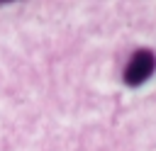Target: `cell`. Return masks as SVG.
<instances>
[{
  "instance_id": "obj_1",
  "label": "cell",
  "mask_w": 156,
  "mask_h": 151,
  "mask_svg": "<svg viewBox=\"0 0 156 151\" xmlns=\"http://www.w3.org/2000/svg\"><path fill=\"white\" fill-rule=\"evenodd\" d=\"M154 73H156V54L151 49H136L122 71V80L129 88H139L146 80H151Z\"/></svg>"
}]
</instances>
